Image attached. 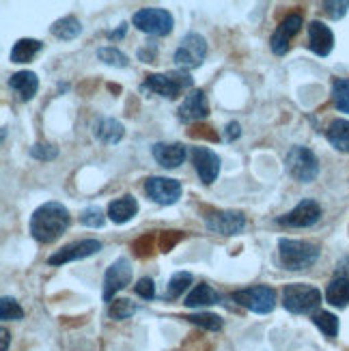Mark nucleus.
Wrapping results in <instances>:
<instances>
[{
  "label": "nucleus",
  "mask_w": 349,
  "mask_h": 351,
  "mask_svg": "<svg viewBox=\"0 0 349 351\" xmlns=\"http://www.w3.org/2000/svg\"><path fill=\"white\" fill-rule=\"evenodd\" d=\"M328 143L337 151H349V121L347 119H337L328 125Z\"/></svg>",
  "instance_id": "nucleus-26"
},
{
  "label": "nucleus",
  "mask_w": 349,
  "mask_h": 351,
  "mask_svg": "<svg viewBox=\"0 0 349 351\" xmlns=\"http://www.w3.org/2000/svg\"><path fill=\"white\" fill-rule=\"evenodd\" d=\"M326 300L335 308H345L349 304V278L343 276V274L337 278H332L326 289Z\"/></svg>",
  "instance_id": "nucleus-24"
},
{
  "label": "nucleus",
  "mask_w": 349,
  "mask_h": 351,
  "mask_svg": "<svg viewBox=\"0 0 349 351\" xmlns=\"http://www.w3.org/2000/svg\"><path fill=\"white\" fill-rule=\"evenodd\" d=\"M285 169L296 181L300 183H313L320 175V160L309 147L296 145L287 151L285 156Z\"/></svg>",
  "instance_id": "nucleus-5"
},
{
  "label": "nucleus",
  "mask_w": 349,
  "mask_h": 351,
  "mask_svg": "<svg viewBox=\"0 0 349 351\" xmlns=\"http://www.w3.org/2000/svg\"><path fill=\"white\" fill-rule=\"evenodd\" d=\"M190 158H192L196 175L201 177V181L205 183V186H211V183L218 179L220 164H222L216 151H211L207 147H192Z\"/></svg>",
  "instance_id": "nucleus-14"
},
{
  "label": "nucleus",
  "mask_w": 349,
  "mask_h": 351,
  "mask_svg": "<svg viewBox=\"0 0 349 351\" xmlns=\"http://www.w3.org/2000/svg\"><path fill=\"white\" fill-rule=\"evenodd\" d=\"M218 302H220L218 291L216 289H211L207 282L196 285L184 300V304L188 308H205V306H214V304H218Z\"/></svg>",
  "instance_id": "nucleus-23"
},
{
  "label": "nucleus",
  "mask_w": 349,
  "mask_h": 351,
  "mask_svg": "<svg viewBox=\"0 0 349 351\" xmlns=\"http://www.w3.org/2000/svg\"><path fill=\"white\" fill-rule=\"evenodd\" d=\"M186 322L194 324V326H201L209 332H220L224 322H222V317L216 315V313H196V315H186L184 317Z\"/></svg>",
  "instance_id": "nucleus-32"
},
{
  "label": "nucleus",
  "mask_w": 349,
  "mask_h": 351,
  "mask_svg": "<svg viewBox=\"0 0 349 351\" xmlns=\"http://www.w3.org/2000/svg\"><path fill=\"white\" fill-rule=\"evenodd\" d=\"M151 154H154L156 162L162 166V169L173 171L186 162L188 149L181 143H156L154 149H151Z\"/></svg>",
  "instance_id": "nucleus-17"
},
{
  "label": "nucleus",
  "mask_w": 349,
  "mask_h": 351,
  "mask_svg": "<svg viewBox=\"0 0 349 351\" xmlns=\"http://www.w3.org/2000/svg\"><path fill=\"white\" fill-rule=\"evenodd\" d=\"M106 216H108V213H104V209L99 205H88L80 213V222L88 228H101L106 222Z\"/></svg>",
  "instance_id": "nucleus-34"
},
{
  "label": "nucleus",
  "mask_w": 349,
  "mask_h": 351,
  "mask_svg": "<svg viewBox=\"0 0 349 351\" xmlns=\"http://www.w3.org/2000/svg\"><path fill=\"white\" fill-rule=\"evenodd\" d=\"M205 226L211 233L231 237V235H237L246 228V216L241 211H233V209L209 211L205 216Z\"/></svg>",
  "instance_id": "nucleus-10"
},
{
  "label": "nucleus",
  "mask_w": 349,
  "mask_h": 351,
  "mask_svg": "<svg viewBox=\"0 0 349 351\" xmlns=\"http://www.w3.org/2000/svg\"><path fill=\"white\" fill-rule=\"evenodd\" d=\"M322 218V207L313 198H304L300 201L291 211H287L285 216L276 218V224L287 226V228H309L317 224Z\"/></svg>",
  "instance_id": "nucleus-12"
},
{
  "label": "nucleus",
  "mask_w": 349,
  "mask_h": 351,
  "mask_svg": "<svg viewBox=\"0 0 349 351\" xmlns=\"http://www.w3.org/2000/svg\"><path fill=\"white\" fill-rule=\"evenodd\" d=\"M30 158H35L39 162H52L58 158V147L52 143H37L30 147Z\"/></svg>",
  "instance_id": "nucleus-35"
},
{
  "label": "nucleus",
  "mask_w": 349,
  "mask_h": 351,
  "mask_svg": "<svg viewBox=\"0 0 349 351\" xmlns=\"http://www.w3.org/2000/svg\"><path fill=\"white\" fill-rule=\"evenodd\" d=\"M134 267L128 256H119L104 274V302H115V295L132 285Z\"/></svg>",
  "instance_id": "nucleus-9"
},
{
  "label": "nucleus",
  "mask_w": 349,
  "mask_h": 351,
  "mask_svg": "<svg viewBox=\"0 0 349 351\" xmlns=\"http://www.w3.org/2000/svg\"><path fill=\"white\" fill-rule=\"evenodd\" d=\"M309 48L317 56H328L335 48V35H332L330 26H326L320 20H313L309 24Z\"/></svg>",
  "instance_id": "nucleus-18"
},
{
  "label": "nucleus",
  "mask_w": 349,
  "mask_h": 351,
  "mask_svg": "<svg viewBox=\"0 0 349 351\" xmlns=\"http://www.w3.org/2000/svg\"><path fill=\"white\" fill-rule=\"evenodd\" d=\"M43 48V43L39 39H30V37H24V39H18L13 43L11 48V54H9V60L15 65H24V63H30Z\"/></svg>",
  "instance_id": "nucleus-22"
},
{
  "label": "nucleus",
  "mask_w": 349,
  "mask_h": 351,
  "mask_svg": "<svg viewBox=\"0 0 349 351\" xmlns=\"http://www.w3.org/2000/svg\"><path fill=\"white\" fill-rule=\"evenodd\" d=\"M207 56V41L203 35L199 33H188L184 39H181L179 48L173 54V60L177 69L188 71V69H196L203 65V60Z\"/></svg>",
  "instance_id": "nucleus-8"
},
{
  "label": "nucleus",
  "mask_w": 349,
  "mask_h": 351,
  "mask_svg": "<svg viewBox=\"0 0 349 351\" xmlns=\"http://www.w3.org/2000/svg\"><path fill=\"white\" fill-rule=\"evenodd\" d=\"M192 274L190 271H177V274H173L171 276V280H169V285H166V291H164V300H177V298H181L184 295V291L186 289H190V285H192Z\"/></svg>",
  "instance_id": "nucleus-27"
},
{
  "label": "nucleus",
  "mask_w": 349,
  "mask_h": 351,
  "mask_svg": "<svg viewBox=\"0 0 349 351\" xmlns=\"http://www.w3.org/2000/svg\"><path fill=\"white\" fill-rule=\"evenodd\" d=\"M322 7H324L326 15H330L332 20H341L349 9V3L347 0H328V3H324Z\"/></svg>",
  "instance_id": "nucleus-37"
},
{
  "label": "nucleus",
  "mask_w": 349,
  "mask_h": 351,
  "mask_svg": "<svg viewBox=\"0 0 349 351\" xmlns=\"http://www.w3.org/2000/svg\"><path fill=\"white\" fill-rule=\"evenodd\" d=\"M239 136H241L239 123H237V121H231V123L224 128V141H226V143H233V141L239 138Z\"/></svg>",
  "instance_id": "nucleus-38"
},
{
  "label": "nucleus",
  "mask_w": 349,
  "mask_h": 351,
  "mask_svg": "<svg viewBox=\"0 0 349 351\" xmlns=\"http://www.w3.org/2000/svg\"><path fill=\"white\" fill-rule=\"evenodd\" d=\"M9 88L22 101H30V99L37 95V90H39V78H37V73L35 71H28V69L15 71L11 78H9Z\"/></svg>",
  "instance_id": "nucleus-19"
},
{
  "label": "nucleus",
  "mask_w": 349,
  "mask_h": 351,
  "mask_svg": "<svg viewBox=\"0 0 349 351\" xmlns=\"http://www.w3.org/2000/svg\"><path fill=\"white\" fill-rule=\"evenodd\" d=\"M50 33L60 41H73L75 37L82 35V24L75 15H65V18L56 20L50 26Z\"/></svg>",
  "instance_id": "nucleus-25"
},
{
  "label": "nucleus",
  "mask_w": 349,
  "mask_h": 351,
  "mask_svg": "<svg viewBox=\"0 0 349 351\" xmlns=\"http://www.w3.org/2000/svg\"><path fill=\"white\" fill-rule=\"evenodd\" d=\"M125 33H128V22L119 24V28H117V30H110V33H106V37L119 41V39H123V37H125Z\"/></svg>",
  "instance_id": "nucleus-40"
},
{
  "label": "nucleus",
  "mask_w": 349,
  "mask_h": 351,
  "mask_svg": "<svg viewBox=\"0 0 349 351\" xmlns=\"http://www.w3.org/2000/svg\"><path fill=\"white\" fill-rule=\"evenodd\" d=\"M179 121L184 123H196V121H203L209 117V104H207V95L203 90H192L190 95L184 97V101L179 104Z\"/></svg>",
  "instance_id": "nucleus-16"
},
{
  "label": "nucleus",
  "mask_w": 349,
  "mask_h": 351,
  "mask_svg": "<svg viewBox=\"0 0 349 351\" xmlns=\"http://www.w3.org/2000/svg\"><path fill=\"white\" fill-rule=\"evenodd\" d=\"M156 52H158L156 43L151 41V45L147 43L145 48H141V50H139V58L143 60V63H154V58H156Z\"/></svg>",
  "instance_id": "nucleus-39"
},
{
  "label": "nucleus",
  "mask_w": 349,
  "mask_h": 351,
  "mask_svg": "<svg viewBox=\"0 0 349 351\" xmlns=\"http://www.w3.org/2000/svg\"><path fill=\"white\" fill-rule=\"evenodd\" d=\"M134 291H136V295H139V298L151 302V300L156 298V285H154V278H149V276L141 278L139 282L134 285Z\"/></svg>",
  "instance_id": "nucleus-36"
},
{
  "label": "nucleus",
  "mask_w": 349,
  "mask_h": 351,
  "mask_svg": "<svg viewBox=\"0 0 349 351\" xmlns=\"http://www.w3.org/2000/svg\"><path fill=\"white\" fill-rule=\"evenodd\" d=\"M145 192L158 205H175L181 198V183L173 177H149L145 181Z\"/></svg>",
  "instance_id": "nucleus-13"
},
{
  "label": "nucleus",
  "mask_w": 349,
  "mask_h": 351,
  "mask_svg": "<svg viewBox=\"0 0 349 351\" xmlns=\"http://www.w3.org/2000/svg\"><path fill=\"white\" fill-rule=\"evenodd\" d=\"M231 298L241 308L256 313V315H267L276 306V291L267 285H254V287L239 289Z\"/></svg>",
  "instance_id": "nucleus-7"
},
{
  "label": "nucleus",
  "mask_w": 349,
  "mask_h": 351,
  "mask_svg": "<svg viewBox=\"0 0 349 351\" xmlns=\"http://www.w3.org/2000/svg\"><path fill=\"white\" fill-rule=\"evenodd\" d=\"M0 319L3 322H20V319H24V311L18 300L3 295V300H0Z\"/></svg>",
  "instance_id": "nucleus-33"
},
{
  "label": "nucleus",
  "mask_w": 349,
  "mask_h": 351,
  "mask_svg": "<svg viewBox=\"0 0 349 351\" xmlns=\"http://www.w3.org/2000/svg\"><path fill=\"white\" fill-rule=\"evenodd\" d=\"M93 134H95V138L101 141L104 145H117V143L123 141L125 128H123L121 121L106 117V119H99L97 123L93 125Z\"/></svg>",
  "instance_id": "nucleus-20"
},
{
  "label": "nucleus",
  "mask_w": 349,
  "mask_h": 351,
  "mask_svg": "<svg viewBox=\"0 0 349 351\" xmlns=\"http://www.w3.org/2000/svg\"><path fill=\"white\" fill-rule=\"evenodd\" d=\"M139 313V304H134L128 298H121L108 304V317L115 319V322H125V319L134 317Z\"/></svg>",
  "instance_id": "nucleus-28"
},
{
  "label": "nucleus",
  "mask_w": 349,
  "mask_h": 351,
  "mask_svg": "<svg viewBox=\"0 0 349 351\" xmlns=\"http://www.w3.org/2000/svg\"><path fill=\"white\" fill-rule=\"evenodd\" d=\"M136 213H139V201H136L134 196H121V198H115L108 205V218L115 222V224H125L130 222Z\"/></svg>",
  "instance_id": "nucleus-21"
},
{
  "label": "nucleus",
  "mask_w": 349,
  "mask_h": 351,
  "mask_svg": "<svg viewBox=\"0 0 349 351\" xmlns=\"http://www.w3.org/2000/svg\"><path fill=\"white\" fill-rule=\"evenodd\" d=\"M332 101L339 112L349 114V78H337L332 82Z\"/></svg>",
  "instance_id": "nucleus-30"
},
{
  "label": "nucleus",
  "mask_w": 349,
  "mask_h": 351,
  "mask_svg": "<svg viewBox=\"0 0 349 351\" xmlns=\"http://www.w3.org/2000/svg\"><path fill=\"white\" fill-rule=\"evenodd\" d=\"M97 58L101 60L104 65H108V67H117V69H123L130 65V60L128 56L121 52L119 48H115V45H104V48L97 50Z\"/></svg>",
  "instance_id": "nucleus-29"
},
{
  "label": "nucleus",
  "mask_w": 349,
  "mask_h": 351,
  "mask_svg": "<svg viewBox=\"0 0 349 351\" xmlns=\"http://www.w3.org/2000/svg\"><path fill=\"white\" fill-rule=\"evenodd\" d=\"M132 26L147 35L166 37L173 33L175 18L171 11H166L162 7H143L132 15Z\"/></svg>",
  "instance_id": "nucleus-4"
},
{
  "label": "nucleus",
  "mask_w": 349,
  "mask_h": 351,
  "mask_svg": "<svg viewBox=\"0 0 349 351\" xmlns=\"http://www.w3.org/2000/svg\"><path fill=\"white\" fill-rule=\"evenodd\" d=\"M320 254H322L320 246H317V243H311V241L287 239V237H282L278 241V261L289 271L309 269L311 265L317 263Z\"/></svg>",
  "instance_id": "nucleus-2"
},
{
  "label": "nucleus",
  "mask_w": 349,
  "mask_h": 351,
  "mask_svg": "<svg viewBox=\"0 0 349 351\" xmlns=\"http://www.w3.org/2000/svg\"><path fill=\"white\" fill-rule=\"evenodd\" d=\"M71 224L69 209L63 203L48 201L39 205L30 216V235L39 243H54Z\"/></svg>",
  "instance_id": "nucleus-1"
},
{
  "label": "nucleus",
  "mask_w": 349,
  "mask_h": 351,
  "mask_svg": "<svg viewBox=\"0 0 349 351\" xmlns=\"http://www.w3.org/2000/svg\"><path fill=\"white\" fill-rule=\"evenodd\" d=\"M101 250V241L99 239H78L71 241L67 246H63L60 250H56L52 256H48V265H65V263H73V261H82V258L93 256Z\"/></svg>",
  "instance_id": "nucleus-11"
},
{
  "label": "nucleus",
  "mask_w": 349,
  "mask_h": 351,
  "mask_svg": "<svg viewBox=\"0 0 349 351\" xmlns=\"http://www.w3.org/2000/svg\"><path fill=\"white\" fill-rule=\"evenodd\" d=\"M302 24H304V22H302V15H300V13L287 15V18L278 24V28L274 30V35H272V39H269V48H272V52H274L276 56L287 54L291 39L300 33Z\"/></svg>",
  "instance_id": "nucleus-15"
},
{
  "label": "nucleus",
  "mask_w": 349,
  "mask_h": 351,
  "mask_svg": "<svg viewBox=\"0 0 349 351\" xmlns=\"http://www.w3.org/2000/svg\"><path fill=\"white\" fill-rule=\"evenodd\" d=\"M282 306L293 315H315L322 306V291L304 282L287 285L282 291Z\"/></svg>",
  "instance_id": "nucleus-3"
},
{
  "label": "nucleus",
  "mask_w": 349,
  "mask_h": 351,
  "mask_svg": "<svg viewBox=\"0 0 349 351\" xmlns=\"http://www.w3.org/2000/svg\"><path fill=\"white\" fill-rule=\"evenodd\" d=\"M313 324L320 328L328 339H337V334H339V317L337 315H332L328 311L315 313L313 315Z\"/></svg>",
  "instance_id": "nucleus-31"
},
{
  "label": "nucleus",
  "mask_w": 349,
  "mask_h": 351,
  "mask_svg": "<svg viewBox=\"0 0 349 351\" xmlns=\"http://www.w3.org/2000/svg\"><path fill=\"white\" fill-rule=\"evenodd\" d=\"M0 337H3V347H0V351H9V341H11V334L7 328L0 330Z\"/></svg>",
  "instance_id": "nucleus-41"
},
{
  "label": "nucleus",
  "mask_w": 349,
  "mask_h": 351,
  "mask_svg": "<svg viewBox=\"0 0 349 351\" xmlns=\"http://www.w3.org/2000/svg\"><path fill=\"white\" fill-rule=\"evenodd\" d=\"M190 86H192V75L181 69L169 71V73H149L143 82V88L151 90V93H156L164 99H177L181 90Z\"/></svg>",
  "instance_id": "nucleus-6"
}]
</instances>
